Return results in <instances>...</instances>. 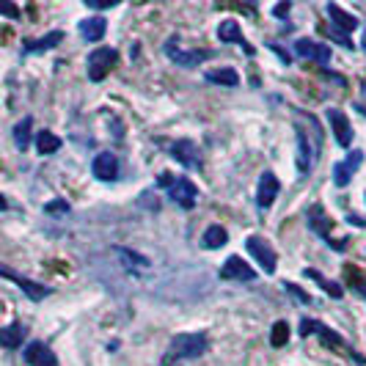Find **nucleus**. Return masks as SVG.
Here are the masks:
<instances>
[{"instance_id":"c756f323","label":"nucleus","mask_w":366,"mask_h":366,"mask_svg":"<svg viewBox=\"0 0 366 366\" xmlns=\"http://www.w3.org/2000/svg\"><path fill=\"white\" fill-rule=\"evenodd\" d=\"M322 31H325V34H327V36H330V39H336V41H342V44H345L347 50H352V47H355V44L350 41V36H347V34H339V31H330V28H322V25H320V34H322Z\"/></svg>"},{"instance_id":"1a4fd4ad","label":"nucleus","mask_w":366,"mask_h":366,"mask_svg":"<svg viewBox=\"0 0 366 366\" xmlns=\"http://www.w3.org/2000/svg\"><path fill=\"white\" fill-rule=\"evenodd\" d=\"M171 157L179 163V166H185V168H190V171H198L201 168V152H198V146L188 141V138H182V141H173L171 143Z\"/></svg>"},{"instance_id":"f704fd0d","label":"nucleus","mask_w":366,"mask_h":366,"mask_svg":"<svg viewBox=\"0 0 366 366\" xmlns=\"http://www.w3.org/2000/svg\"><path fill=\"white\" fill-rule=\"evenodd\" d=\"M173 179H176L173 173H160V176H157V185H160V188H171Z\"/></svg>"},{"instance_id":"412c9836","label":"nucleus","mask_w":366,"mask_h":366,"mask_svg":"<svg viewBox=\"0 0 366 366\" xmlns=\"http://www.w3.org/2000/svg\"><path fill=\"white\" fill-rule=\"evenodd\" d=\"M325 11H327V17L333 19V25H336V28H342L345 34H350V31H355V28H358V19L352 17L350 11H345L342 6H336V3H327Z\"/></svg>"},{"instance_id":"ea45409f","label":"nucleus","mask_w":366,"mask_h":366,"mask_svg":"<svg viewBox=\"0 0 366 366\" xmlns=\"http://www.w3.org/2000/svg\"><path fill=\"white\" fill-rule=\"evenodd\" d=\"M361 88H364V96H366V83H364V86H361Z\"/></svg>"},{"instance_id":"e433bc0d","label":"nucleus","mask_w":366,"mask_h":366,"mask_svg":"<svg viewBox=\"0 0 366 366\" xmlns=\"http://www.w3.org/2000/svg\"><path fill=\"white\" fill-rule=\"evenodd\" d=\"M273 14H275V17H287V14H289V3H281V6H275V9H273Z\"/></svg>"},{"instance_id":"cd10ccee","label":"nucleus","mask_w":366,"mask_h":366,"mask_svg":"<svg viewBox=\"0 0 366 366\" xmlns=\"http://www.w3.org/2000/svg\"><path fill=\"white\" fill-rule=\"evenodd\" d=\"M306 278H314L320 287L325 289L327 295L333 298V300H339L342 295H345V289H342V284H336V281H330V278H325L322 273H317V270H306Z\"/></svg>"},{"instance_id":"473e14b6","label":"nucleus","mask_w":366,"mask_h":366,"mask_svg":"<svg viewBox=\"0 0 366 366\" xmlns=\"http://www.w3.org/2000/svg\"><path fill=\"white\" fill-rule=\"evenodd\" d=\"M44 210L50 212V215H56V212H69V204H66V201H50Z\"/></svg>"},{"instance_id":"393cba45","label":"nucleus","mask_w":366,"mask_h":366,"mask_svg":"<svg viewBox=\"0 0 366 366\" xmlns=\"http://www.w3.org/2000/svg\"><path fill=\"white\" fill-rule=\"evenodd\" d=\"M207 80H210V83H218V86H226V88H237V86H240V75H237L231 66L212 69V72H207Z\"/></svg>"},{"instance_id":"6e6552de","label":"nucleus","mask_w":366,"mask_h":366,"mask_svg":"<svg viewBox=\"0 0 366 366\" xmlns=\"http://www.w3.org/2000/svg\"><path fill=\"white\" fill-rule=\"evenodd\" d=\"M245 248H248V253L256 259V265L265 270L268 275L275 273V262H278V259H275V250H273V245H270L268 240H262V237L253 234V237L245 240Z\"/></svg>"},{"instance_id":"423d86ee","label":"nucleus","mask_w":366,"mask_h":366,"mask_svg":"<svg viewBox=\"0 0 366 366\" xmlns=\"http://www.w3.org/2000/svg\"><path fill=\"white\" fill-rule=\"evenodd\" d=\"M166 190H168V198L176 207H182V210H193L195 201H198V188L193 185L188 176H176L171 182V188H166Z\"/></svg>"},{"instance_id":"c9c22d12","label":"nucleus","mask_w":366,"mask_h":366,"mask_svg":"<svg viewBox=\"0 0 366 366\" xmlns=\"http://www.w3.org/2000/svg\"><path fill=\"white\" fill-rule=\"evenodd\" d=\"M91 9H113L116 6V0H108V3H102V0H86Z\"/></svg>"},{"instance_id":"39448f33","label":"nucleus","mask_w":366,"mask_h":366,"mask_svg":"<svg viewBox=\"0 0 366 366\" xmlns=\"http://www.w3.org/2000/svg\"><path fill=\"white\" fill-rule=\"evenodd\" d=\"M166 56L171 58L176 66L193 69V66L204 63L207 58H212V50H179V39L171 36L168 41H166Z\"/></svg>"},{"instance_id":"4be33fe9","label":"nucleus","mask_w":366,"mask_h":366,"mask_svg":"<svg viewBox=\"0 0 366 366\" xmlns=\"http://www.w3.org/2000/svg\"><path fill=\"white\" fill-rule=\"evenodd\" d=\"M61 41H63V31H50L47 36L25 41V53H47V50H53L56 44H61Z\"/></svg>"},{"instance_id":"a211bd4d","label":"nucleus","mask_w":366,"mask_h":366,"mask_svg":"<svg viewBox=\"0 0 366 366\" xmlns=\"http://www.w3.org/2000/svg\"><path fill=\"white\" fill-rule=\"evenodd\" d=\"M22 358H25L28 366H58L56 352L44 345V342H31V345L25 347Z\"/></svg>"},{"instance_id":"f8f14e48","label":"nucleus","mask_w":366,"mask_h":366,"mask_svg":"<svg viewBox=\"0 0 366 366\" xmlns=\"http://www.w3.org/2000/svg\"><path fill=\"white\" fill-rule=\"evenodd\" d=\"M361 163H364V152H350L342 160V163H336L333 166V185L336 188H345V185H350V179H352V173L361 168Z\"/></svg>"},{"instance_id":"f257e3e1","label":"nucleus","mask_w":366,"mask_h":366,"mask_svg":"<svg viewBox=\"0 0 366 366\" xmlns=\"http://www.w3.org/2000/svg\"><path fill=\"white\" fill-rule=\"evenodd\" d=\"M210 350V336L204 330H195V333H176L168 350L163 355V366H173L179 361H193V358H201L204 352Z\"/></svg>"},{"instance_id":"9b49d317","label":"nucleus","mask_w":366,"mask_h":366,"mask_svg":"<svg viewBox=\"0 0 366 366\" xmlns=\"http://www.w3.org/2000/svg\"><path fill=\"white\" fill-rule=\"evenodd\" d=\"M295 56L303 58V61H314V63H327L330 61V47L322 41H314V39H298L295 41Z\"/></svg>"},{"instance_id":"4468645a","label":"nucleus","mask_w":366,"mask_h":366,"mask_svg":"<svg viewBox=\"0 0 366 366\" xmlns=\"http://www.w3.org/2000/svg\"><path fill=\"white\" fill-rule=\"evenodd\" d=\"M91 171L99 182H116L118 179V157L113 152H99L91 163Z\"/></svg>"},{"instance_id":"ddd939ff","label":"nucleus","mask_w":366,"mask_h":366,"mask_svg":"<svg viewBox=\"0 0 366 366\" xmlns=\"http://www.w3.org/2000/svg\"><path fill=\"white\" fill-rule=\"evenodd\" d=\"M0 275H6L9 281H14L31 300H44L47 295H50V287H44V284H36V281H31V278H22L19 273H14V270H9L3 262H0Z\"/></svg>"},{"instance_id":"b1692460","label":"nucleus","mask_w":366,"mask_h":366,"mask_svg":"<svg viewBox=\"0 0 366 366\" xmlns=\"http://www.w3.org/2000/svg\"><path fill=\"white\" fill-rule=\"evenodd\" d=\"M229 243V234L223 226H210V229L204 231V237H201V248L207 250H215V248H223Z\"/></svg>"},{"instance_id":"7c9ffc66","label":"nucleus","mask_w":366,"mask_h":366,"mask_svg":"<svg viewBox=\"0 0 366 366\" xmlns=\"http://www.w3.org/2000/svg\"><path fill=\"white\" fill-rule=\"evenodd\" d=\"M0 14L9 19H19V9L14 3H3V0H0Z\"/></svg>"},{"instance_id":"aec40b11","label":"nucleus","mask_w":366,"mask_h":366,"mask_svg":"<svg viewBox=\"0 0 366 366\" xmlns=\"http://www.w3.org/2000/svg\"><path fill=\"white\" fill-rule=\"evenodd\" d=\"M105 31H108V22H105V17L80 19V36L86 39V41H99V39L105 36Z\"/></svg>"},{"instance_id":"bb28decb","label":"nucleus","mask_w":366,"mask_h":366,"mask_svg":"<svg viewBox=\"0 0 366 366\" xmlns=\"http://www.w3.org/2000/svg\"><path fill=\"white\" fill-rule=\"evenodd\" d=\"M58 149H61V138H58L56 133H50V130H41V133H36V152L39 154H56Z\"/></svg>"},{"instance_id":"9d476101","label":"nucleus","mask_w":366,"mask_h":366,"mask_svg":"<svg viewBox=\"0 0 366 366\" xmlns=\"http://www.w3.org/2000/svg\"><path fill=\"white\" fill-rule=\"evenodd\" d=\"M278 193H281L278 176L273 171H262L259 182H256V207H259V210H270L273 201L278 198Z\"/></svg>"},{"instance_id":"a878e982","label":"nucleus","mask_w":366,"mask_h":366,"mask_svg":"<svg viewBox=\"0 0 366 366\" xmlns=\"http://www.w3.org/2000/svg\"><path fill=\"white\" fill-rule=\"evenodd\" d=\"M22 339H25V327L14 322V325L3 327L0 330V347H6V350H14V347L22 345Z\"/></svg>"},{"instance_id":"6ab92c4d","label":"nucleus","mask_w":366,"mask_h":366,"mask_svg":"<svg viewBox=\"0 0 366 366\" xmlns=\"http://www.w3.org/2000/svg\"><path fill=\"white\" fill-rule=\"evenodd\" d=\"M113 256L121 262V268L133 270V273H143V270H149V259L146 256H141V253H135L130 248H113Z\"/></svg>"},{"instance_id":"dca6fc26","label":"nucleus","mask_w":366,"mask_h":366,"mask_svg":"<svg viewBox=\"0 0 366 366\" xmlns=\"http://www.w3.org/2000/svg\"><path fill=\"white\" fill-rule=\"evenodd\" d=\"M220 278L223 281H253L256 278V270L245 265L240 256H229L220 268Z\"/></svg>"},{"instance_id":"20e7f679","label":"nucleus","mask_w":366,"mask_h":366,"mask_svg":"<svg viewBox=\"0 0 366 366\" xmlns=\"http://www.w3.org/2000/svg\"><path fill=\"white\" fill-rule=\"evenodd\" d=\"M116 63H118V53H116L113 47H99V50H94L88 56V80H94V83L105 80Z\"/></svg>"},{"instance_id":"58836bf2","label":"nucleus","mask_w":366,"mask_h":366,"mask_svg":"<svg viewBox=\"0 0 366 366\" xmlns=\"http://www.w3.org/2000/svg\"><path fill=\"white\" fill-rule=\"evenodd\" d=\"M361 47H364V50H366V31H364V41H361Z\"/></svg>"},{"instance_id":"7ed1b4c3","label":"nucleus","mask_w":366,"mask_h":366,"mask_svg":"<svg viewBox=\"0 0 366 366\" xmlns=\"http://www.w3.org/2000/svg\"><path fill=\"white\" fill-rule=\"evenodd\" d=\"M306 223H308V229L314 231L317 237H322V240H325L333 250H345L347 248L345 240H336V237L330 234V229H333V220L327 218V212L322 210L320 204H314V207H308V210H306Z\"/></svg>"},{"instance_id":"2eb2a0df","label":"nucleus","mask_w":366,"mask_h":366,"mask_svg":"<svg viewBox=\"0 0 366 366\" xmlns=\"http://www.w3.org/2000/svg\"><path fill=\"white\" fill-rule=\"evenodd\" d=\"M325 116H327V121H330V130L336 135V143L347 149V146L352 143V124H350V118H347L342 111H336V108H327Z\"/></svg>"},{"instance_id":"2f4dec72","label":"nucleus","mask_w":366,"mask_h":366,"mask_svg":"<svg viewBox=\"0 0 366 366\" xmlns=\"http://www.w3.org/2000/svg\"><path fill=\"white\" fill-rule=\"evenodd\" d=\"M284 287H287L289 295H295V298H298L300 303H311V298H308V295H306V292H303V289H298V287H295V284H289V281H287V284H284Z\"/></svg>"},{"instance_id":"c85d7f7f","label":"nucleus","mask_w":366,"mask_h":366,"mask_svg":"<svg viewBox=\"0 0 366 366\" xmlns=\"http://www.w3.org/2000/svg\"><path fill=\"white\" fill-rule=\"evenodd\" d=\"M287 342H289V325L284 322V320H278V322L273 325V330H270V345L284 347Z\"/></svg>"},{"instance_id":"0eeeda50","label":"nucleus","mask_w":366,"mask_h":366,"mask_svg":"<svg viewBox=\"0 0 366 366\" xmlns=\"http://www.w3.org/2000/svg\"><path fill=\"white\" fill-rule=\"evenodd\" d=\"M320 149H322V143H311L306 130L298 127V171H300V176L311 173L317 157H320Z\"/></svg>"},{"instance_id":"4c0bfd02","label":"nucleus","mask_w":366,"mask_h":366,"mask_svg":"<svg viewBox=\"0 0 366 366\" xmlns=\"http://www.w3.org/2000/svg\"><path fill=\"white\" fill-rule=\"evenodd\" d=\"M6 210H9V201H6V195L0 193V212H6Z\"/></svg>"},{"instance_id":"72a5a7b5","label":"nucleus","mask_w":366,"mask_h":366,"mask_svg":"<svg viewBox=\"0 0 366 366\" xmlns=\"http://www.w3.org/2000/svg\"><path fill=\"white\" fill-rule=\"evenodd\" d=\"M268 47H270V50H273V53H275V56L281 58V61H284V63H289L287 50H284V47H281V44H275V41H268Z\"/></svg>"},{"instance_id":"5701e85b","label":"nucleus","mask_w":366,"mask_h":366,"mask_svg":"<svg viewBox=\"0 0 366 366\" xmlns=\"http://www.w3.org/2000/svg\"><path fill=\"white\" fill-rule=\"evenodd\" d=\"M31 130H34V118H31V116L19 118L17 124H14L11 135H14V143H17L19 152H25V149H28V143H31Z\"/></svg>"},{"instance_id":"f3484780","label":"nucleus","mask_w":366,"mask_h":366,"mask_svg":"<svg viewBox=\"0 0 366 366\" xmlns=\"http://www.w3.org/2000/svg\"><path fill=\"white\" fill-rule=\"evenodd\" d=\"M218 39L226 41V44H240L245 56H253V47L248 44V39H245V34H243L240 22H234V19H226V22L218 25Z\"/></svg>"},{"instance_id":"f03ea898","label":"nucleus","mask_w":366,"mask_h":366,"mask_svg":"<svg viewBox=\"0 0 366 366\" xmlns=\"http://www.w3.org/2000/svg\"><path fill=\"white\" fill-rule=\"evenodd\" d=\"M308 333H317L320 339H322V345H327L330 350H339V352H345V355H350L355 364H366V358L361 355V352H355V347H350L333 330V327L322 325V322H317V320H300V336H308Z\"/></svg>"}]
</instances>
